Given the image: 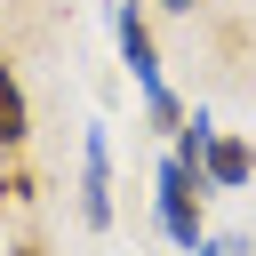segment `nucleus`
Segmentation results:
<instances>
[{
    "mask_svg": "<svg viewBox=\"0 0 256 256\" xmlns=\"http://www.w3.org/2000/svg\"><path fill=\"white\" fill-rule=\"evenodd\" d=\"M256 176V144L248 136H208V152H200V192H240Z\"/></svg>",
    "mask_w": 256,
    "mask_h": 256,
    "instance_id": "20e7f679",
    "label": "nucleus"
},
{
    "mask_svg": "<svg viewBox=\"0 0 256 256\" xmlns=\"http://www.w3.org/2000/svg\"><path fill=\"white\" fill-rule=\"evenodd\" d=\"M80 224L88 232L112 224V144H104V128H88V144H80Z\"/></svg>",
    "mask_w": 256,
    "mask_h": 256,
    "instance_id": "7ed1b4c3",
    "label": "nucleus"
},
{
    "mask_svg": "<svg viewBox=\"0 0 256 256\" xmlns=\"http://www.w3.org/2000/svg\"><path fill=\"white\" fill-rule=\"evenodd\" d=\"M192 256H248V240H232V232H224V240H200Z\"/></svg>",
    "mask_w": 256,
    "mask_h": 256,
    "instance_id": "423d86ee",
    "label": "nucleus"
},
{
    "mask_svg": "<svg viewBox=\"0 0 256 256\" xmlns=\"http://www.w3.org/2000/svg\"><path fill=\"white\" fill-rule=\"evenodd\" d=\"M24 144H32V96H24L16 64L0 56V152H24Z\"/></svg>",
    "mask_w": 256,
    "mask_h": 256,
    "instance_id": "39448f33",
    "label": "nucleus"
},
{
    "mask_svg": "<svg viewBox=\"0 0 256 256\" xmlns=\"http://www.w3.org/2000/svg\"><path fill=\"white\" fill-rule=\"evenodd\" d=\"M152 8H168V16H192V8H200V0H152Z\"/></svg>",
    "mask_w": 256,
    "mask_h": 256,
    "instance_id": "0eeeda50",
    "label": "nucleus"
},
{
    "mask_svg": "<svg viewBox=\"0 0 256 256\" xmlns=\"http://www.w3.org/2000/svg\"><path fill=\"white\" fill-rule=\"evenodd\" d=\"M152 224H160L184 256L208 240V224H200V176H192L184 160H160V168H152Z\"/></svg>",
    "mask_w": 256,
    "mask_h": 256,
    "instance_id": "f257e3e1",
    "label": "nucleus"
},
{
    "mask_svg": "<svg viewBox=\"0 0 256 256\" xmlns=\"http://www.w3.org/2000/svg\"><path fill=\"white\" fill-rule=\"evenodd\" d=\"M112 40H120L128 80H136L144 96H160L168 80H160V48H152V24H144V8H136V0H112Z\"/></svg>",
    "mask_w": 256,
    "mask_h": 256,
    "instance_id": "f03ea898",
    "label": "nucleus"
},
{
    "mask_svg": "<svg viewBox=\"0 0 256 256\" xmlns=\"http://www.w3.org/2000/svg\"><path fill=\"white\" fill-rule=\"evenodd\" d=\"M8 256H48V248H40V240H16V248H8Z\"/></svg>",
    "mask_w": 256,
    "mask_h": 256,
    "instance_id": "6e6552de",
    "label": "nucleus"
}]
</instances>
